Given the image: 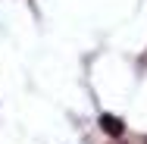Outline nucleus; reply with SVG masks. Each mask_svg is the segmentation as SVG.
Wrapping results in <instances>:
<instances>
[{
	"label": "nucleus",
	"mask_w": 147,
	"mask_h": 144,
	"mask_svg": "<svg viewBox=\"0 0 147 144\" xmlns=\"http://www.w3.org/2000/svg\"><path fill=\"white\" fill-rule=\"evenodd\" d=\"M100 125H103L107 135H122V132H125V122H122L119 116H110V113L100 116Z\"/></svg>",
	"instance_id": "nucleus-1"
}]
</instances>
